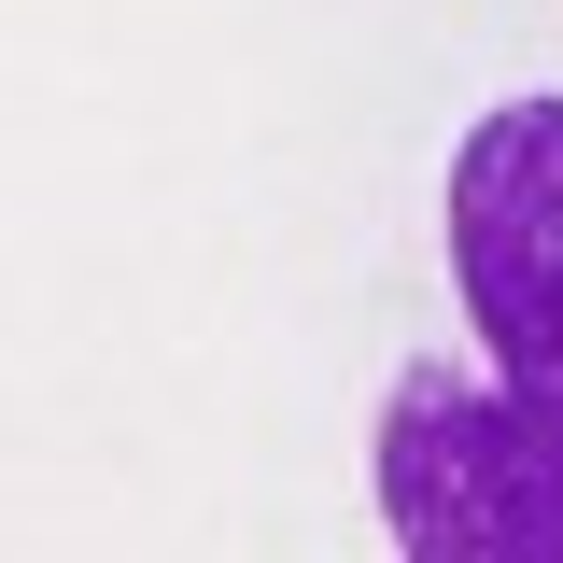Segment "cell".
<instances>
[{
	"label": "cell",
	"instance_id": "1",
	"mask_svg": "<svg viewBox=\"0 0 563 563\" xmlns=\"http://www.w3.org/2000/svg\"><path fill=\"white\" fill-rule=\"evenodd\" d=\"M437 225L479 366L422 352L380 395V536L409 563H563V99H493Z\"/></svg>",
	"mask_w": 563,
	"mask_h": 563
}]
</instances>
